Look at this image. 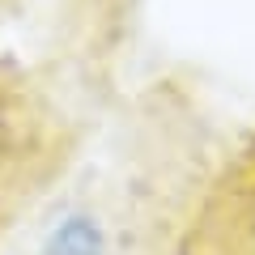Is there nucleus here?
<instances>
[{"instance_id": "nucleus-2", "label": "nucleus", "mask_w": 255, "mask_h": 255, "mask_svg": "<svg viewBox=\"0 0 255 255\" xmlns=\"http://www.w3.org/2000/svg\"><path fill=\"white\" fill-rule=\"evenodd\" d=\"M43 255H107V230L94 213H73L47 234Z\"/></svg>"}, {"instance_id": "nucleus-1", "label": "nucleus", "mask_w": 255, "mask_h": 255, "mask_svg": "<svg viewBox=\"0 0 255 255\" xmlns=\"http://www.w3.org/2000/svg\"><path fill=\"white\" fill-rule=\"evenodd\" d=\"M187 255H255V153H247L209 196Z\"/></svg>"}]
</instances>
